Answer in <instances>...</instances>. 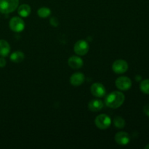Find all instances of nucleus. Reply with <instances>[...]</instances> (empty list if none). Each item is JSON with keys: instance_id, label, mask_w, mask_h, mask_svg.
Wrapping results in <instances>:
<instances>
[{"instance_id": "f257e3e1", "label": "nucleus", "mask_w": 149, "mask_h": 149, "mask_svg": "<svg viewBox=\"0 0 149 149\" xmlns=\"http://www.w3.org/2000/svg\"><path fill=\"white\" fill-rule=\"evenodd\" d=\"M125 100V95L119 91H113L105 98V104L111 109H116L120 107Z\"/></svg>"}, {"instance_id": "f03ea898", "label": "nucleus", "mask_w": 149, "mask_h": 149, "mask_svg": "<svg viewBox=\"0 0 149 149\" xmlns=\"http://www.w3.org/2000/svg\"><path fill=\"white\" fill-rule=\"evenodd\" d=\"M19 0H0V13L9 14L17 8Z\"/></svg>"}, {"instance_id": "7ed1b4c3", "label": "nucleus", "mask_w": 149, "mask_h": 149, "mask_svg": "<svg viewBox=\"0 0 149 149\" xmlns=\"http://www.w3.org/2000/svg\"><path fill=\"white\" fill-rule=\"evenodd\" d=\"M95 124L96 127L100 130H106L111 125V119L108 115L100 114L96 116Z\"/></svg>"}, {"instance_id": "20e7f679", "label": "nucleus", "mask_w": 149, "mask_h": 149, "mask_svg": "<svg viewBox=\"0 0 149 149\" xmlns=\"http://www.w3.org/2000/svg\"><path fill=\"white\" fill-rule=\"evenodd\" d=\"M10 29L13 31L19 33L24 30L25 29V23L23 19L19 17H13L11 18L9 23Z\"/></svg>"}, {"instance_id": "39448f33", "label": "nucleus", "mask_w": 149, "mask_h": 149, "mask_svg": "<svg viewBox=\"0 0 149 149\" xmlns=\"http://www.w3.org/2000/svg\"><path fill=\"white\" fill-rule=\"evenodd\" d=\"M90 46H89L88 42L85 40H79L76 42L74 47V50L77 55L83 56L85 55L88 52Z\"/></svg>"}, {"instance_id": "423d86ee", "label": "nucleus", "mask_w": 149, "mask_h": 149, "mask_svg": "<svg viewBox=\"0 0 149 149\" xmlns=\"http://www.w3.org/2000/svg\"><path fill=\"white\" fill-rule=\"evenodd\" d=\"M116 87L122 91H127L132 87V81L127 77H120L115 81Z\"/></svg>"}, {"instance_id": "0eeeda50", "label": "nucleus", "mask_w": 149, "mask_h": 149, "mask_svg": "<svg viewBox=\"0 0 149 149\" xmlns=\"http://www.w3.org/2000/svg\"><path fill=\"white\" fill-rule=\"evenodd\" d=\"M112 69L117 74H124L128 70V63L124 60H117L113 62Z\"/></svg>"}, {"instance_id": "6e6552de", "label": "nucleus", "mask_w": 149, "mask_h": 149, "mask_svg": "<svg viewBox=\"0 0 149 149\" xmlns=\"http://www.w3.org/2000/svg\"><path fill=\"white\" fill-rule=\"evenodd\" d=\"M90 91L91 93L97 97H103L106 95V90L103 84L101 83L96 82L94 83L90 87Z\"/></svg>"}, {"instance_id": "1a4fd4ad", "label": "nucleus", "mask_w": 149, "mask_h": 149, "mask_svg": "<svg viewBox=\"0 0 149 149\" xmlns=\"http://www.w3.org/2000/svg\"><path fill=\"white\" fill-rule=\"evenodd\" d=\"M114 139L115 141L121 146H126L130 142V136L125 132H117L115 135Z\"/></svg>"}, {"instance_id": "9d476101", "label": "nucleus", "mask_w": 149, "mask_h": 149, "mask_svg": "<svg viewBox=\"0 0 149 149\" xmlns=\"http://www.w3.org/2000/svg\"><path fill=\"white\" fill-rule=\"evenodd\" d=\"M68 65L73 69H79L83 66V60L79 56H71L68 60Z\"/></svg>"}, {"instance_id": "9b49d317", "label": "nucleus", "mask_w": 149, "mask_h": 149, "mask_svg": "<svg viewBox=\"0 0 149 149\" xmlns=\"http://www.w3.org/2000/svg\"><path fill=\"white\" fill-rule=\"evenodd\" d=\"M85 80V77L82 73L77 72L75 74H73L70 78V82L73 86L75 87H78L81 84H83V82Z\"/></svg>"}, {"instance_id": "f8f14e48", "label": "nucleus", "mask_w": 149, "mask_h": 149, "mask_svg": "<svg viewBox=\"0 0 149 149\" xmlns=\"http://www.w3.org/2000/svg\"><path fill=\"white\" fill-rule=\"evenodd\" d=\"M103 107V102L101 100L95 99L93 100L89 103L88 108L91 111L97 112L101 110Z\"/></svg>"}, {"instance_id": "ddd939ff", "label": "nucleus", "mask_w": 149, "mask_h": 149, "mask_svg": "<svg viewBox=\"0 0 149 149\" xmlns=\"http://www.w3.org/2000/svg\"><path fill=\"white\" fill-rule=\"evenodd\" d=\"M10 44L4 39H0V56L6 57L10 52Z\"/></svg>"}, {"instance_id": "4468645a", "label": "nucleus", "mask_w": 149, "mask_h": 149, "mask_svg": "<svg viewBox=\"0 0 149 149\" xmlns=\"http://www.w3.org/2000/svg\"><path fill=\"white\" fill-rule=\"evenodd\" d=\"M31 7L30 6L26 4H23L20 5L17 9V13L20 16L22 17H26L31 14Z\"/></svg>"}, {"instance_id": "2eb2a0df", "label": "nucleus", "mask_w": 149, "mask_h": 149, "mask_svg": "<svg viewBox=\"0 0 149 149\" xmlns=\"http://www.w3.org/2000/svg\"><path fill=\"white\" fill-rule=\"evenodd\" d=\"M24 53L20 52V51H16V52H13V53L10 55V60H11L13 63H21L22 61L24 60Z\"/></svg>"}, {"instance_id": "dca6fc26", "label": "nucleus", "mask_w": 149, "mask_h": 149, "mask_svg": "<svg viewBox=\"0 0 149 149\" xmlns=\"http://www.w3.org/2000/svg\"><path fill=\"white\" fill-rule=\"evenodd\" d=\"M113 125H114V126L116 128L122 129V128L125 127V125H126V122H125V119L122 117H121V116H116L113 119Z\"/></svg>"}, {"instance_id": "f3484780", "label": "nucleus", "mask_w": 149, "mask_h": 149, "mask_svg": "<svg viewBox=\"0 0 149 149\" xmlns=\"http://www.w3.org/2000/svg\"><path fill=\"white\" fill-rule=\"evenodd\" d=\"M37 14L40 17L45 18V17H47L50 15L51 10L48 7H42V8L38 10Z\"/></svg>"}, {"instance_id": "a211bd4d", "label": "nucleus", "mask_w": 149, "mask_h": 149, "mask_svg": "<svg viewBox=\"0 0 149 149\" xmlns=\"http://www.w3.org/2000/svg\"><path fill=\"white\" fill-rule=\"evenodd\" d=\"M140 89L142 91V93L145 94L149 95V79H144L141 81L140 84Z\"/></svg>"}, {"instance_id": "6ab92c4d", "label": "nucleus", "mask_w": 149, "mask_h": 149, "mask_svg": "<svg viewBox=\"0 0 149 149\" xmlns=\"http://www.w3.org/2000/svg\"><path fill=\"white\" fill-rule=\"evenodd\" d=\"M50 24L54 27H57L58 26V20L56 17H53L50 19Z\"/></svg>"}, {"instance_id": "aec40b11", "label": "nucleus", "mask_w": 149, "mask_h": 149, "mask_svg": "<svg viewBox=\"0 0 149 149\" xmlns=\"http://www.w3.org/2000/svg\"><path fill=\"white\" fill-rule=\"evenodd\" d=\"M6 64H7L6 60L4 59V57H1L0 58V68H4L6 65Z\"/></svg>"}, {"instance_id": "412c9836", "label": "nucleus", "mask_w": 149, "mask_h": 149, "mask_svg": "<svg viewBox=\"0 0 149 149\" xmlns=\"http://www.w3.org/2000/svg\"><path fill=\"white\" fill-rule=\"evenodd\" d=\"M143 112L147 116H149V104L146 105L143 107Z\"/></svg>"}, {"instance_id": "4be33fe9", "label": "nucleus", "mask_w": 149, "mask_h": 149, "mask_svg": "<svg viewBox=\"0 0 149 149\" xmlns=\"http://www.w3.org/2000/svg\"><path fill=\"white\" fill-rule=\"evenodd\" d=\"M141 79V76H137L136 77V80L137 81H140Z\"/></svg>"}, {"instance_id": "5701e85b", "label": "nucleus", "mask_w": 149, "mask_h": 149, "mask_svg": "<svg viewBox=\"0 0 149 149\" xmlns=\"http://www.w3.org/2000/svg\"><path fill=\"white\" fill-rule=\"evenodd\" d=\"M145 148L146 149H149V144H148V145H147V146H146Z\"/></svg>"}]
</instances>
